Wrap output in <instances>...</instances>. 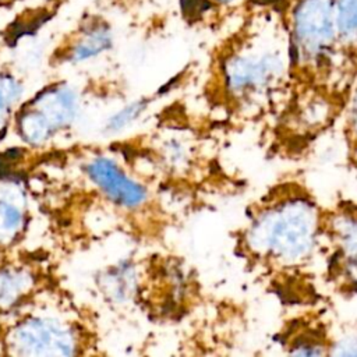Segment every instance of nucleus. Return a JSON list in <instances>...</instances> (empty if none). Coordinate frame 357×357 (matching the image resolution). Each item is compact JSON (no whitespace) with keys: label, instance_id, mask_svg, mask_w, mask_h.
Here are the masks:
<instances>
[{"label":"nucleus","instance_id":"obj_14","mask_svg":"<svg viewBox=\"0 0 357 357\" xmlns=\"http://www.w3.org/2000/svg\"><path fill=\"white\" fill-rule=\"evenodd\" d=\"M21 91L20 82L8 73L0 70V124L11 106L20 99Z\"/></svg>","mask_w":357,"mask_h":357},{"label":"nucleus","instance_id":"obj_11","mask_svg":"<svg viewBox=\"0 0 357 357\" xmlns=\"http://www.w3.org/2000/svg\"><path fill=\"white\" fill-rule=\"evenodd\" d=\"M31 287L28 273L15 269L0 272V307L10 308L26 294Z\"/></svg>","mask_w":357,"mask_h":357},{"label":"nucleus","instance_id":"obj_15","mask_svg":"<svg viewBox=\"0 0 357 357\" xmlns=\"http://www.w3.org/2000/svg\"><path fill=\"white\" fill-rule=\"evenodd\" d=\"M145 107H146V102L145 100H135V102L124 106L123 109L116 112L107 120L106 128L109 131H112V132H117V131L124 130L134 120H137V117H139V114L145 110Z\"/></svg>","mask_w":357,"mask_h":357},{"label":"nucleus","instance_id":"obj_4","mask_svg":"<svg viewBox=\"0 0 357 357\" xmlns=\"http://www.w3.org/2000/svg\"><path fill=\"white\" fill-rule=\"evenodd\" d=\"M77 113V93L66 85H56L42 91L20 113L17 127L26 144L42 145L56 131L71 124Z\"/></svg>","mask_w":357,"mask_h":357},{"label":"nucleus","instance_id":"obj_10","mask_svg":"<svg viewBox=\"0 0 357 357\" xmlns=\"http://www.w3.org/2000/svg\"><path fill=\"white\" fill-rule=\"evenodd\" d=\"M335 24L340 60L353 81L357 74V0H335Z\"/></svg>","mask_w":357,"mask_h":357},{"label":"nucleus","instance_id":"obj_7","mask_svg":"<svg viewBox=\"0 0 357 357\" xmlns=\"http://www.w3.org/2000/svg\"><path fill=\"white\" fill-rule=\"evenodd\" d=\"M113 28L100 15H86L71 31L61 47V60L73 64L100 56L113 46Z\"/></svg>","mask_w":357,"mask_h":357},{"label":"nucleus","instance_id":"obj_3","mask_svg":"<svg viewBox=\"0 0 357 357\" xmlns=\"http://www.w3.org/2000/svg\"><path fill=\"white\" fill-rule=\"evenodd\" d=\"M293 82L324 86L351 84L346 74L335 24V0H293L284 8Z\"/></svg>","mask_w":357,"mask_h":357},{"label":"nucleus","instance_id":"obj_2","mask_svg":"<svg viewBox=\"0 0 357 357\" xmlns=\"http://www.w3.org/2000/svg\"><path fill=\"white\" fill-rule=\"evenodd\" d=\"M324 216L307 195L289 191L262 204L244 231L245 250L265 266L297 269L311 262Z\"/></svg>","mask_w":357,"mask_h":357},{"label":"nucleus","instance_id":"obj_12","mask_svg":"<svg viewBox=\"0 0 357 357\" xmlns=\"http://www.w3.org/2000/svg\"><path fill=\"white\" fill-rule=\"evenodd\" d=\"M25 215L21 205L8 199L0 198V245H8L24 227Z\"/></svg>","mask_w":357,"mask_h":357},{"label":"nucleus","instance_id":"obj_6","mask_svg":"<svg viewBox=\"0 0 357 357\" xmlns=\"http://www.w3.org/2000/svg\"><path fill=\"white\" fill-rule=\"evenodd\" d=\"M333 245L335 276L357 290V212H337L324 223Z\"/></svg>","mask_w":357,"mask_h":357},{"label":"nucleus","instance_id":"obj_16","mask_svg":"<svg viewBox=\"0 0 357 357\" xmlns=\"http://www.w3.org/2000/svg\"><path fill=\"white\" fill-rule=\"evenodd\" d=\"M351 89L349 92V100L346 105V135L350 144L357 149V74L351 82Z\"/></svg>","mask_w":357,"mask_h":357},{"label":"nucleus","instance_id":"obj_8","mask_svg":"<svg viewBox=\"0 0 357 357\" xmlns=\"http://www.w3.org/2000/svg\"><path fill=\"white\" fill-rule=\"evenodd\" d=\"M88 177L109 198L124 208H137L146 199V190L130 178L112 159L96 156L86 165Z\"/></svg>","mask_w":357,"mask_h":357},{"label":"nucleus","instance_id":"obj_13","mask_svg":"<svg viewBox=\"0 0 357 357\" xmlns=\"http://www.w3.org/2000/svg\"><path fill=\"white\" fill-rule=\"evenodd\" d=\"M134 284V275L132 271L127 266H119L117 269L112 271L106 276V286L107 291L114 300L123 301L130 297Z\"/></svg>","mask_w":357,"mask_h":357},{"label":"nucleus","instance_id":"obj_17","mask_svg":"<svg viewBox=\"0 0 357 357\" xmlns=\"http://www.w3.org/2000/svg\"><path fill=\"white\" fill-rule=\"evenodd\" d=\"M293 0H251L250 8L251 7H258V6H268V7H275L279 10H283L291 3Z\"/></svg>","mask_w":357,"mask_h":357},{"label":"nucleus","instance_id":"obj_18","mask_svg":"<svg viewBox=\"0 0 357 357\" xmlns=\"http://www.w3.org/2000/svg\"><path fill=\"white\" fill-rule=\"evenodd\" d=\"M21 0H0V6L6 7V6H13L14 3H18Z\"/></svg>","mask_w":357,"mask_h":357},{"label":"nucleus","instance_id":"obj_5","mask_svg":"<svg viewBox=\"0 0 357 357\" xmlns=\"http://www.w3.org/2000/svg\"><path fill=\"white\" fill-rule=\"evenodd\" d=\"M10 353L20 356H71L77 353V336L54 318H29L8 335Z\"/></svg>","mask_w":357,"mask_h":357},{"label":"nucleus","instance_id":"obj_9","mask_svg":"<svg viewBox=\"0 0 357 357\" xmlns=\"http://www.w3.org/2000/svg\"><path fill=\"white\" fill-rule=\"evenodd\" d=\"M250 4L251 0H180L183 17L188 22L211 28L240 20Z\"/></svg>","mask_w":357,"mask_h":357},{"label":"nucleus","instance_id":"obj_1","mask_svg":"<svg viewBox=\"0 0 357 357\" xmlns=\"http://www.w3.org/2000/svg\"><path fill=\"white\" fill-rule=\"evenodd\" d=\"M223 88L243 107L259 110L293 84L284 11L258 6L237 20L218 50Z\"/></svg>","mask_w":357,"mask_h":357}]
</instances>
